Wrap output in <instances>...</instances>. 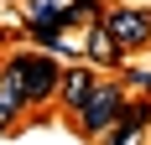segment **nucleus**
<instances>
[{"label":"nucleus","instance_id":"nucleus-1","mask_svg":"<svg viewBox=\"0 0 151 145\" xmlns=\"http://www.w3.org/2000/svg\"><path fill=\"white\" fill-rule=\"evenodd\" d=\"M120 109H125V83H99V88L89 93V104L73 114V124H78V135L99 140V135L120 119Z\"/></svg>","mask_w":151,"mask_h":145},{"label":"nucleus","instance_id":"nucleus-2","mask_svg":"<svg viewBox=\"0 0 151 145\" xmlns=\"http://www.w3.org/2000/svg\"><path fill=\"white\" fill-rule=\"evenodd\" d=\"M26 109H31V99H26V52H16L11 62H0V135L11 124H21Z\"/></svg>","mask_w":151,"mask_h":145},{"label":"nucleus","instance_id":"nucleus-3","mask_svg":"<svg viewBox=\"0 0 151 145\" xmlns=\"http://www.w3.org/2000/svg\"><path fill=\"white\" fill-rule=\"evenodd\" d=\"M99 21H104L109 36L120 42V52H141V47H151V11H146V5H104Z\"/></svg>","mask_w":151,"mask_h":145},{"label":"nucleus","instance_id":"nucleus-4","mask_svg":"<svg viewBox=\"0 0 151 145\" xmlns=\"http://www.w3.org/2000/svg\"><path fill=\"white\" fill-rule=\"evenodd\" d=\"M58 83H63L58 57H31L26 52V99H31V109H42V104L58 99Z\"/></svg>","mask_w":151,"mask_h":145},{"label":"nucleus","instance_id":"nucleus-5","mask_svg":"<svg viewBox=\"0 0 151 145\" xmlns=\"http://www.w3.org/2000/svg\"><path fill=\"white\" fill-rule=\"evenodd\" d=\"M99 88V78H94L89 62H78V68H63V83H58V104L68 109V114H78L83 104H89V93Z\"/></svg>","mask_w":151,"mask_h":145},{"label":"nucleus","instance_id":"nucleus-6","mask_svg":"<svg viewBox=\"0 0 151 145\" xmlns=\"http://www.w3.org/2000/svg\"><path fill=\"white\" fill-rule=\"evenodd\" d=\"M83 62H104V68H120V62H125L120 42L109 36V26H104V21L83 26Z\"/></svg>","mask_w":151,"mask_h":145},{"label":"nucleus","instance_id":"nucleus-7","mask_svg":"<svg viewBox=\"0 0 151 145\" xmlns=\"http://www.w3.org/2000/svg\"><path fill=\"white\" fill-rule=\"evenodd\" d=\"M99 145H151V124L146 119H115L99 135Z\"/></svg>","mask_w":151,"mask_h":145},{"label":"nucleus","instance_id":"nucleus-8","mask_svg":"<svg viewBox=\"0 0 151 145\" xmlns=\"http://www.w3.org/2000/svg\"><path fill=\"white\" fill-rule=\"evenodd\" d=\"M26 21H31V31H63L68 26V5H58V0H31Z\"/></svg>","mask_w":151,"mask_h":145},{"label":"nucleus","instance_id":"nucleus-9","mask_svg":"<svg viewBox=\"0 0 151 145\" xmlns=\"http://www.w3.org/2000/svg\"><path fill=\"white\" fill-rule=\"evenodd\" d=\"M104 16V0H73L68 5V21H78V26H94Z\"/></svg>","mask_w":151,"mask_h":145}]
</instances>
